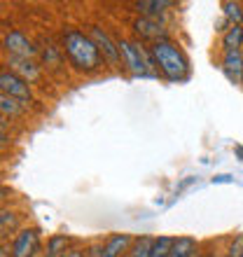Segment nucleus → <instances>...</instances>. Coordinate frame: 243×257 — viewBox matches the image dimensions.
Instances as JSON below:
<instances>
[{"mask_svg":"<svg viewBox=\"0 0 243 257\" xmlns=\"http://www.w3.org/2000/svg\"><path fill=\"white\" fill-rule=\"evenodd\" d=\"M61 49L66 56L68 66L75 73L82 75H94L96 70H101L103 59L96 42L91 40V35L87 31H82L80 26H63L61 28Z\"/></svg>","mask_w":243,"mask_h":257,"instance_id":"1","label":"nucleus"},{"mask_svg":"<svg viewBox=\"0 0 243 257\" xmlns=\"http://www.w3.org/2000/svg\"><path fill=\"white\" fill-rule=\"evenodd\" d=\"M150 54H152V63H155L157 75H162L164 80L169 82L189 80V75H192L189 59L180 49V45H176L171 38L150 45Z\"/></svg>","mask_w":243,"mask_h":257,"instance_id":"2","label":"nucleus"},{"mask_svg":"<svg viewBox=\"0 0 243 257\" xmlns=\"http://www.w3.org/2000/svg\"><path fill=\"white\" fill-rule=\"evenodd\" d=\"M117 40V49H119L122 56V68H127L134 77H157L155 63H152V54H150V47H145L141 40L136 38H115Z\"/></svg>","mask_w":243,"mask_h":257,"instance_id":"3","label":"nucleus"},{"mask_svg":"<svg viewBox=\"0 0 243 257\" xmlns=\"http://www.w3.org/2000/svg\"><path fill=\"white\" fill-rule=\"evenodd\" d=\"M42 255V231L40 227H21L10 243V257H38Z\"/></svg>","mask_w":243,"mask_h":257,"instance_id":"4","label":"nucleus"},{"mask_svg":"<svg viewBox=\"0 0 243 257\" xmlns=\"http://www.w3.org/2000/svg\"><path fill=\"white\" fill-rule=\"evenodd\" d=\"M3 49L12 56H21V59H33L38 61V42L21 28H10L5 35H3Z\"/></svg>","mask_w":243,"mask_h":257,"instance_id":"5","label":"nucleus"},{"mask_svg":"<svg viewBox=\"0 0 243 257\" xmlns=\"http://www.w3.org/2000/svg\"><path fill=\"white\" fill-rule=\"evenodd\" d=\"M38 63L42 66V70L47 73H61L66 68V56H63V49H61V42L52 40L47 35H42L38 40Z\"/></svg>","mask_w":243,"mask_h":257,"instance_id":"6","label":"nucleus"},{"mask_svg":"<svg viewBox=\"0 0 243 257\" xmlns=\"http://www.w3.org/2000/svg\"><path fill=\"white\" fill-rule=\"evenodd\" d=\"M0 91L7 96H12L17 101H21L24 105H33L35 103V94H33V87L24 82L19 75H14L12 70H0Z\"/></svg>","mask_w":243,"mask_h":257,"instance_id":"7","label":"nucleus"},{"mask_svg":"<svg viewBox=\"0 0 243 257\" xmlns=\"http://www.w3.org/2000/svg\"><path fill=\"white\" fill-rule=\"evenodd\" d=\"M87 33L91 35V40L96 42V47H98V52H101L103 59H105L108 63H112L115 68H122V56H119V49H117L115 38H112L101 24H89Z\"/></svg>","mask_w":243,"mask_h":257,"instance_id":"8","label":"nucleus"},{"mask_svg":"<svg viewBox=\"0 0 243 257\" xmlns=\"http://www.w3.org/2000/svg\"><path fill=\"white\" fill-rule=\"evenodd\" d=\"M136 40H148L150 45H155L159 40H169V28L164 26V21H155V19H145V17H136L131 21Z\"/></svg>","mask_w":243,"mask_h":257,"instance_id":"9","label":"nucleus"},{"mask_svg":"<svg viewBox=\"0 0 243 257\" xmlns=\"http://www.w3.org/2000/svg\"><path fill=\"white\" fill-rule=\"evenodd\" d=\"M5 66H7V70H12L14 75H19L24 82H28L31 87L42 82V66L38 61H33V59H21V56L7 54Z\"/></svg>","mask_w":243,"mask_h":257,"instance_id":"10","label":"nucleus"},{"mask_svg":"<svg viewBox=\"0 0 243 257\" xmlns=\"http://www.w3.org/2000/svg\"><path fill=\"white\" fill-rule=\"evenodd\" d=\"M220 68H222L224 77H227L234 87H241V84H243V52H241V49H234V52H222Z\"/></svg>","mask_w":243,"mask_h":257,"instance_id":"11","label":"nucleus"},{"mask_svg":"<svg viewBox=\"0 0 243 257\" xmlns=\"http://www.w3.org/2000/svg\"><path fill=\"white\" fill-rule=\"evenodd\" d=\"M171 7H176V3H171V0H141V3H134V10L138 12V17L155 21L166 19V12Z\"/></svg>","mask_w":243,"mask_h":257,"instance_id":"12","label":"nucleus"},{"mask_svg":"<svg viewBox=\"0 0 243 257\" xmlns=\"http://www.w3.org/2000/svg\"><path fill=\"white\" fill-rule=\"evenodd\" d=\"M134 245V236L131 234H112L103 241V248H101V257H124Z\"/></svg>","mask_w":243,"mask_h":257,"instance_id":"13","label":"nucleus"},{"mask_svg":"<svg viewBox=\"0 0 243 257\" xmlns=\"http://www.w3.org/2000/svg\"><path fill=\"white\" fill-rule=\"evenodd\" d=\"M28 115V105L0 91V117L3 119H21Z\"/></svg>","mask_w":243,"mask_h":257,"instance_id":"14","label":"nucleus"},{"mask_svg":"<svg viewBox=\"0 0 243 257\" xmlns=\"http://www.w3.org/2000/svg\"><path fill=\"white\" fill-rule=\"evenodd\" d=\"M70 236L68 234H52L47 238V245H45V250H42V257H63L70 248Z\"/></svg>","mask_w":243,"mask_h":257,"instance_id":"15","label":"nucleus"},{"mask_svg":"<svg viewBox=\"0 0 243 257\" xmlns=\"http://www.w3.org/2000/svg\"><path fill=\"white\" fill-rule=\"evenodd\" d=\"M196 255H199V243H196V238H192V236H176L169 257H196Z\"/></svg>","mask_w":243,"mask_h":257,"instance_id":"16","label":"nucleus"},{"mask_svg":"<svg viewBox=\"0 0 243 257\" xmlns=\"http://www.w3.org/2000/svg\"><path fill=\"white\" fill-rule=\"evenodd\" d=\"M19 227V215L17 210H12L10 206L0 208V236H10V234H17Z\"/></svg>","mask_w":243,"mask_h":257,"instance_id":"17","label":"nucleus"},{"mask_svg":"<svg viewBox=\"0 0 243 257\" xmlns=\"http://www.w3.org/2000/svg\"><path fill=\"white\" fill-rule=\"evenodd\" d=\"M243 47V26H229L222 35V52H234Z\"/></svg>","mask_w":243,"mask_h":257,"instance_id":"18","label":"nucleus"},{"mask_svg":"<svg viewBox=\"0 0 243 257\" xmlns=\"http://www.w3.org/2000/svg\"><path fill=\"white\" fill-rule=\"evenodd\" d=\"M222 19L231 26H243V7L238 3H222Z\"/></svg>","mask_w":243,"mask_h":257,"instance_id":"19","label":"nucleus"},{"mask_svg":"<svg viewBox=\"0 0 243 257\" xmlns=\"http://www.w3.org/2000/svg\"><path fill=\"white\" fill-rule=\"evenodd\" d=\"M173 236H157L150 248V257H169L171 248H173Z\"/></svg>","mask_w":243,"mask_h":257,"instance_id":"20","label":"nucleus"},{"mask_svg":"<svg viewBox=\"0 0 243 257\" xmlns=\"http://www.w3.org/2000/svg\"><path fill=\"white\" fill-rule=\"evenodd\" d=\"M152 236H141L134 241V248L129 250V257H150V248H152Z\"/></svg>","mask_w":243,"mask_h":257,"instance_id":"21","label":"nucleus"},{"mask_svg":"<svg viewBox=\"0 0 243 257\" xmlns=\"http://www.w3.org/2000/svg\"><path fill=\"white\" fill-rule=\"evenodd\" d=\"M241 252H243V234H236V236H234V241L229 243L227 255H229V257H238Z\"/></svg>","mask_w":243,"mask_h":257,"instance_id":"22","label":"nucleus"},{"mask_svg":"<svg viewBox=\"0 0 243 257\" xmlns=\"http://www.w3.org/2000/svg\"><path fill=\"white\" fill-rule=\"evenodd\" d=\"M210 183L213 185H222V183H234V178L229 173H220V176H213L210 178Z\"/></svg>","mask_w":243,"mask_h":257,"instance_id":"23","label":"nucleus"},{"mask_svg":"<svg viewBox=\"0 0 243 257\" xmlns=\"http://www.w3.org/2000/svg\"><path fill=\"white\" fill-rule=\"evenodd\" d=\"M10 145H12V138H10L7 134H3V131H0V155H3V152H5V150L10 148Z\"/></svg>","mask_w":243,"mask_h":257,"instance_id":"24","label":"nucleus"},{"mask_svg":"<svg viewBox=\"0 0 243 257\" xmlns=\"http://www.w3.org/2000/svg\"><path fill=\"white\" fill-rule=\"evenodd\" d=\"M10 196H12V190H10L7 185L0 183V203H5L7 199H10Z\"/></svg>","mask_w":243,"mask_h":257,"instance_id":"25","label":"nucleus"},{"mask_svg":"<svg viewBox=\"0 0 243 257\" xmlns=\"http://www.w3.org/2000/svg\"><path fill=\"white\" fill-rule=\"evenodd\" d=\"M101 248H103V243H94L87 250V257H101Z\"/></svg>","mask_w":243,"mask_h":257,"instance_id":"26","label":"nucleus"},{"mask_svg":"<svg viewBox=\"0 0 243 257\" xmlns=\"http://www.w3.org/2000/svg\"><path fill=\"white\" fill-rule=\"evenodd\" d=\"M63 257H87V255H84V250H82V248H70V250H68Z\"/></svg>","mask_w":243,"mask_h":257,"instance_id":"27","label":"nucleus"},{"mask_svg":"<svg viewBox=\"0 0 243 257\" xmlns=\"http://www.w3.org/2000/svg\"><path fill=\"white\" fill-rule=\"evenodd\" d=\"M234 155L238 157V162H243V145H236V148H234Z\"/></svg>","mask_w":243,"mask_h":257,"instance_id":"28","label":"nucleus"},{"mask_svg":"<svg viewBox=\"0 0 243 257\" xmlns=\"http://www.w3.org/2000/svg\"><path fill=\"white\" fill-rule=\"evenodd\" d=\"M0 131H3V134H5V131H7V122H5V119H3V117H0Z\"/></svg>","mask_w":243,"mask_h":257,"instance_id":"29","label":"nucleus"},{"mask_svg":"<svg viewBox=\"0 0 243 257\" xmlns=\"http://www.w3.org/2000/svg\"><path fill=\"white\" fill-rule=\"evenodd\" d=\"M196 257H215V255H210V252H206V255H196Z\"/></svg>","mask_w":243,"mask_h":257,"instance_id":"30","label":"nucleus"},{"mask_svg":"<svg viewBox=\"0 0 243 257\" xmlns=\"http://www.w3.org/2000/svg\"><path fill=\"white\" fill-rule=\"evenodd\" d=\"M224 257H229V255H227V252H224Z\"/></svg>","mask_w":243,"mask_h":257,"instance_id":"31","label":"nucleus"},{"mask_svg":"<svg viewBox=\"0 0 243 257\" xmlns=\"http://www.w3.org/2000/svg\"><path fill=\"white\" fill-rule=\"evenodd\" d=\"M238 257H243V252H241V255H238Z\"/></svg>","mask_w":243,"mask_h":257,"instance_id":"32","label":"nucleus"},{"mask_svg":"<svg viewBox=\"0 0 243 257\" xmlns=\"http://www.w3.org/2000/svg\"><path fill=\"white\" fill-rule=\"evenodd\" d=\"M0 250H3V245H0Z\"/></svg>","mask_w":243,"mask_h":257,"instance_id":"33","label":"nucleus"},{"mask_svg":"<svg viewBox=\"0 0 243 257\" xmlns=\"http://www.w3.org/2000/svg\"><path fill=\"white\" fill-rule=\"evenodd\" d=\"M241 87H243V84H241Z\"/></svg>","mask_w":243,"mask_h":257,"instance_id":"34","label":"nucleus"}]
</instances>
